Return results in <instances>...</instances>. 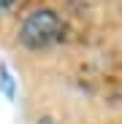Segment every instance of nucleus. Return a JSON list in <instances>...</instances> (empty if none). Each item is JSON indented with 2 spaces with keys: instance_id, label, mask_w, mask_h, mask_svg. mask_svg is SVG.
<instances>
[{
  "instance_id": "obj_4",
  "label": "nucleus",
  "mask_w": 122,
  "mask_h": 124,
  "mask_svg": "<svg viewBox=\"0 0 122 124\" xmlns=\"http://www.w3.org/2000/svg\"><path fill=\"white\" fill-rule=\"evenodd\" d=\"M35 124H57V121H54V119H52V116H41V119H38V121H35Z\"/></svg>"
},
{
  "instance_id": "obj_2",
  "label": "nucleus",
  "mask_w": 122,
  "mask_h": 124,
  "mask_svg": "<svg viewBox=\"0 0 122 124\" xmlns=\"http://www.w3.org/2000/svg\"><path fill=\"white\" fill-rule=\"evenodd\" d=\"M11 84H14V81H11V73H8V68L3 65V68H0V89H3L8 97L14 94V92H11Z\"/></svg>"
},
{
  "instance_id": "obj_3",
  "label": "nucleus",
  "mask_w": 122,
  "mask_h": 124,
  "mask_svg": "<svg viewBox=\"0 0 122 124\" xmlns=\"http://www.w3.org/2000/svg\"><path fill=\"white\" fill-rule=\"evenodd\" d=\"M16 3H19V0H0V16H3V14H8Z\"/></svg>"
},
{
  "instance_id": "obj_1",
  "label": "nucleus",
  "mask_w": 122,
  "mask_h": 124,
  "mask_svg": "<svg viewBox=\"0 0 122 124\" xmlns=\"http://www.w3.org/2000/svg\"><path fill=\"white\" fill-rule=\"evenodd\" d=\"M63 32H65L63 16L54 8H35V11L25 14V19L19 22L16 40L30 51H41V49H49V46L60 43Z\"/></svg>"
}]
</instances>
